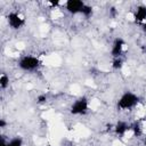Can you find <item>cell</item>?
Returning <instances> with one entry per match:
<instances>
[{"label":"cell","mask_w":146,"mask_h":146,"mask_svg":"<svg viewBox=\"0 0 146 146\" xmlns=\"http://www.w3.org/2000/svg\"><path fill=\"white\" fill-rule=\"evenodd\" d=\"M139 102H140V98L137 94H135L133 91L127 90L122 92L121 96L119 97L116 102V107L120 111H131L139 104Z\"/></svg>","instance_id":"1"},{"label":"cell","mask_w":146,"mask_h":146,"mask_svg":"<svg viewBox=\"0 0 146 146\" xmlns=\"http://www.w3.org/2000/svg\"><path fill=\"white\" fill-rule=\"evenodd\" d=\"M41 59L38 56L33 55H24L17 62L18 68L23 72H35L41 67Z\"/></svg>","instance_id":"2"},{"label":"cell","mask_w":146,"mask_h":146,"mask_svg":"<svg viewBox=\"0 0 146 146\" xmlns=\"http://www.w3.org/2000/svg\"><path fill=\"white\" fill-rule=\"evenodd\" d=\"M89 112V98L81 96L76 98L70 106V113L74 116H83Z\"/></svg>","instance_id":"3"},{"label":"cell","mask_w":146,"mask_h":146,"mask_svg":"<svg viewBox=\"0 0 146 146\" xmlns=\"http://www.w3.org/2000/svg\"><path fill=\"white\" fill-rule=\"evenodd\" d=\"M6 21H7L8 26L14 31H18L25 25V18L16 10H11L7 13Z\"/></svg>","instance_id":"4"},{"label":"cell","mask_w":146,"mask_h":146,"mask_svg":"<svg viewBox=\"0 0 146 146\" xmlns=\"http://www.w3.org/2000/svg\"><path fill=\"white\" fill-rule=\"evenodd\" d=\"M127 42L121 36H116L114 38V40L112 41V46H111V56L112 58H117V57H122L124 49H125Z\"/></svg>","instance_id":"5"},{"label":"cell","mask_w":146,"mask_h":146,"mask_svg":"<svg viewBox=\"0 0 146 146\" xmlns=\"http://www.w3.org/2000/svg\"><path fill=\"white\" fill-rule=\"evenodd\" d=\"M86 6V2L82 0H67L64 2L66 11L71 15H81Z\"/></svg>","instance_id":"6"},{"label":"cell","mask_w":146,"mask_h":146,"mask_svg":"<svg viewBox=\"0 0 146 146\" xmlns=\"http://www.w3.org/2000/svg\"><path fill=\"white\" fill-rule=\"evenodd\" d=\"M130 131H131V123H129L124 120H119L113 125V132L119 138H124L127 136V133Z\"/></svg>","instance_id":"7"},{"label":"cell","mask_w":146,"mask_h":146,"mask_svg":"<svg viewBox=\"0 0 146 146\" xmlns=\"http://www.w3.org/2000/svg\"><path fill=\"white\" fill-rule=\"evenodd\" d=\"M133 22L136 24H144L146 22V5H138L133 11Z\"/></svg>","instance_id":"8"},{"label":"cell","mask_w":146,"mask_h":146,"mask_svg":"<svg viewBox=\"0 0 146 146\" xmlns=\"http://www.w3.org/2000/svg\"><path fill=\"white\" fill-rule=\"evenodd\" d=\"M131 131L136 137H140L143 135V125L140 121H135L133 123H131Z\"/></svg>","instance_id":"9"},{"label":"cell","mask_w":146,"mask_h":146,"mask_svg":"<svg viewBox=\"0 0 146 146\" xmlns=\"http://www.w3.org/2000/svg\"><path fill=\"white\" fill-rule=\"evenodd\" d=\"M124 65V60L122 57H117V58H112V63H111V66L114 71H119L123 67Z\"/></svg>","instance_id":"10"},{"label":"cell","mask_w":146,"mask_h":146,"mask_svg":"<svg viewBox=\"0 0 146 146\" xmlns=\"http://www.w3.org/2000/svg\"><path fill=\"white\" fill-rule=\"evenodd\" d=\"M9 76H8V74L7 73H5V72H2L1 74H0V89L1 90H6L8 87H9Z\"/></svg>","instance_id":"11"},{"label":"cell","mask_w":146,"mask_h":146,"mask_svg":"<svg viewBox=\"0 0 146 146\" xmlns=\"http://www.w3.org/2000/svg\"><path fill=\"white\" fill-rule=\"evenodd\" d=\"M8 146H24V139L21 136L11 137L8 140Z\"/></svg>","instance_id":"12"},{"label":"cell","mask_w":146,"mask_h":146,"mask_svg":"<svg viewBox=\"0 0 146 146\" xmlns=\"http://www.w3.org/2000/svg\"><path fill=\"white\" fill-rule=\"evenodd\" d=\"M81 15H82L83 17H86V18H90V17L94 15V7L90 6V5H88V3H86V6H84V8H83Z\"/></svg>","instance_id":"13"},{"label":"cell","mask_w":146,"mask_h":146,"mask_svg":"<svg viewBox=\"0 0 146 146\" xmlns=\"http://www.w3.org/2000/svg\"><path fill=\"white\" fill-rule=\"evenodd\" d=\"M47 100H48V97H47L46 94H40V95H38L36 98H35V102H36V104H39V105L46 104Z\"/></svg>","instance_id":"14"},{"label":"cell","mask_w":146,"mask_h":146,"mask_svg":"<svg viewBox=\"0 0 146 146\" xmlns=\"http://www.w3.org/2000/svg\"><path fill=\"white\" fill-rule=\"evenodd\" d=\"M8 140L9 139H7L3 135H1V137H0V146H8Z\"/></svg>","instance_id":"15"},{"label":"cell","mask_w":146,"mask_h":146,"mask_svg":"<svg viewBox=\"0 0 146 146\" xmlns=\"http://www.w3.org/2000/svg\"><path fill=\"white\" fill-rule=\"evenodd\" d=\"M7 124H8V123H7V121H6L5 119H0V128H1V129H5V128L7 127Z\"/></svg>","instance_id":"16"},{"label":"cell","mask_w":146,"mask_h":146,"mask_svg":"<svg viewBox=\"0 0 146 146\" xmlns=\"http://www.w3.org/2000/svg\"><path fill=\"white\" fill-rule=\"evenodd\" d=\"M110 13H111V16H112V17H115V16H116V9H115L114 7H112V8L110 9Z\"/></svg>","instance_id":"17"},{"label":"cell","mask_w":146,"mask_h":146,"mask_svg":"<svg viewBox=\"0 0 146 146\" xmlns=\"http://www.w3.org/2000/svg\"><path fill=\"white\" fill-rule=\"evenodd\" d=\"M140 26H141V31H143V32H144V33L146 34V22H145L144 24H141Z\"/></svg>","instance_id":"18"},{"label":"cell","mask_w":146,"mask_h":146,"mask_svg":"<svg viewBox=\"0 0 146 146\" xmlns=\"http://www.w3.org/2000/svg\"><path fill=\"white\" fill-rule=\"evenodd\" d=\"M141 51H143V54L146 55V46H143V47H141Z\"/></svg>","instance_id":"19"},{"label":"cell","mask_w":146,"mask_h":146,"mask_svg":"<svg viewBox=\"0 0 146 146\" xmlns=\"http://www.w3.org/2000/svg\"><path fill=\"white\" fill-rule=\"evenodd\" d=\"M143 145H144V146H146V137H145V138H144V140H143Z\"/></svg>","instance_id":"20"}]
</instances>
